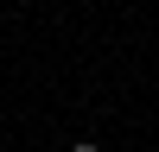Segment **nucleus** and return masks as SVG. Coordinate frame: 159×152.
<instances>
[{"instance_id":"nucleus-1","label":"nucleus","mask_w":159,"mask_h":152,"mask_svg":"<svg viewBox=\"0 0 159 152\" xmlns=\"http://www.w3.org/2000/svg\"><path fill=\"white\" fill-rule=\"evenodd\" d=\"M70 152H102V146H96V139H76V146H70Z\"/></svg>"}]
</instances>
